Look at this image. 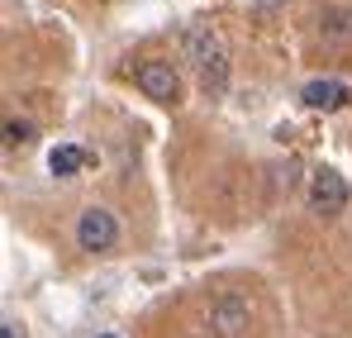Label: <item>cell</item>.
Wrapping results in <instances>:
<instances>
[{
    "mask_svg": "<svg viewBox=\"0 0 352 338\" xmlns=\"http://www.w3.org/2000/svg\"><path fill=\"white\" fill-rule=\"evenodd\" d=\"M181 57L195 67V76H200V86L210 96H224L229 91V53H224V39L205 19H186L181 24Z\"/></svg>",
    "mask_w": 352,
    "mask_h": 338,
    "instance_id": "obj_1",
    "label": "cell"
},
{
    "mask_svg": "<svg viewBox=\"0 0 352 338\" xmlns=\"http://www.w3.org/2000/svg\"><path fill=\"white\" fill-rule=\"evenodd\" d=\"M205 324H210V334H214V338H243V334H248V324H252V300L238 295V291H219V295L210 300Z\"/></svg>",
    "mask_w": 352,
    "mask_h": 338,
    "instance_id": "obj_2",
    "label": "cell"
},
{
    "mask_svg": "<svg viewBox=\"0 0 352 338\" xmlns=\"http://www.w3.org/2000/svg\"><path fill=\"white\" fill-rule=\"evenodd\" d=\"M76 248H86V253H115L119 248V220L105 205H86L76 215Z\"/></svg>",
    "mask_w": 352,
    "mask_h": 338,
    "instance_id": "obj_3",
    "label": "cell"
},
{
    "mask_svg": "<svg viewBox=\"0 0 352 338\" xmlns=\"http://www.w3.org/2000/svg\"><path fill=\"white\" fill-rule=\"evenodd\" d=\"M133 81H138L143 96H153V101H162V105L181 101V76H176V67L167 57H143V62L133 67Z\"/></svg>",
    "mask_w": 352,
    "mask_h": 338,
    "instance_id": "obj_4",
    "label": "cell"
},
{
    "mask_svg": "<svg viewBox=\"0 0 352 338\" xmlns=\"http://www.w3.org/2000/svg\"><path fill=\"white\" fill-rule=\"evenodd\" d=\"M348 200H352V186L343 181V171L333 167L309 171V210L314 215H338V210H348Z\"/></svg>",
    "mask_w": 352,
    "mask_h": 338,
    "instance_id": "obj_5",
    "label": "cell"
},
{
    "mask_svg": "<svg viewBox=\"0 0 352 338\" xmlns=\"http://www.w3.org/2000/svg\"><path fill=\"white\" fill-rule=\"evenodd\" d=\"M319 39H324V48H352V10L348 5H329L319 14Z\"/></svg>",
    "mask_w": 352,
    "mask_h": 338,
    "instance_id": "obj_6",
    "label": "cell"
},
{
    "mask_svg": "<svg viewBox=\"0 0 352 338\" xmlns=\"http://www.w3.org/2000/svg\"><path fill=\"white\" fill-rule=\"evenodd\" d=\"M300 101H305L309 110H338V105L348 101V86H343V81H333V76H324V81H305Z\"/></svg>",
    "mask_w": 352,
    "mask_h": 338,
    "instance_id": "obj_7",
    "label": "cell"
},
{
    "mask_svg": "<svg viewBox=\"0 0 352 338\" xmlns=\"http://www.w3.org/2000/svg\"><path fill=\"white\" fill-rule=\"evenodd\" d=\"M81 162H86V153H81L76 143H62V148H53V153H48V167L58 171V176H76V171H81Z\"/></svg>",
    "mask_w": 352,
    "mask_h": 338,
    "instance_id": "obj_8",
    "label": "cell"
},
{
    "mask_svg": "<svg viewBox=\"0 0 352 338\" xmlns=\"http://www.w3.org/2000/svg\"><path fill=\"white\" fill-rule=\"evenodd\" d=\"M29 138H34V124H29V119H5V148L29 143Z\"/></svg>",
    "mask_w": 352,
    "mask_h": 338,
    "instance_id": "obj_9",
    "label": "cell"
},
{
    "mask_svg": "<svg viewBox=\"0 0 352 338\" xmlns=\"http://www.w3.org/2000/svg\"><path fill=\"white\" fill-rule=\"evenodd\" d=\"M0 338H24V329H19V319H5V324H0Z\"/></svg>",
    "mask_w": 352,
    "mask_h": 338,
    "instance_id": "obj_10",
    "label": "cell"
},
{
    "mask_svg": "<svg viewBox=\"0 0 352 338\" xmlns=\"http://www.w3.org/2000/svg\"><path fill=\"white\" fill-rule=\"evenodd\" d=\"M100 338H115V334H100Z\"/></svg>",
    "mask_w": 352,
    "mask_h": 338,
    "instance_id": "obj_11",
    "label": "cell"
}]
</instances>
